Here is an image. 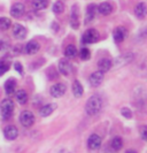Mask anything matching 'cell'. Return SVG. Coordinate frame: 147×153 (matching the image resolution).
<instances>
[{"mask_svg":"<svg viewBox=\"0 0 147 153\" xmlns=\"http://www.w3.org/2000/svg\"><path fill=\"white\" fill-rule=\"evenodd\" d=\"M98 39H99V32L95 30V29H89V30H86L84 32L82 42L84 44H93Z\"/></svg>","mask_w":147,"mask_h":153,"instance_id":"3957f363","label":"cell"},{"mask_svg":"<svg viewBox=\"0 0 147 153\" xmlns=\"http://www.w3.org/2000/svg\"><path fill=\"white\" fill-rule=\"evenodd\" d=\"M24 12H25V7L22 2H15L10 8V15L13 17H17V19L23 16Z\"/></svg>","mask_w":147,"mask_h":153,"instance_id":"52a82bcc","label":"cell"},{"mask_svg":"<svg viewBox=\"0 0 147 153\" xmlns=\"http://www.w3.org/2000/svg\"><path fill=\"white\" fill-rule=\"evenodd\" d=\"M83 92H84L83 86L81 85L79 81L76 79V81L74 82V85H72V93H74V96H75L76 98H79V97L83 96Z\"/></svg>","mask_w":147,"mask_h":153,"instance_id":"7402d4cb","label":"cell"},{"mask_svg":"<svg viewBox=\"0 0 147 153\" xmlns=\"http://www.w3.org/2000/svg\"><path fill=\"white\" fill-rule=\"evenodd\" d=\"M121 113L123 115L124 117H126V119H130L132 116V113L131 111L129 109V108H122V111H121Z\"/></svg>","mask_w":147,"mask_h":153,"instance_id":"4dcf8cb0","label":"cell"},{"mask_svg":"<svg viewBox=\"0 0 147 153\" xmlns=\"http://www.w3.org/2000/svg\"><path fill=\"white\" fill-rule=\"evenodd\" d=\"M110 67H112V62L108 59H101L100 61L98 62V68H99V71H101V73L108 71Z\"/></svg>","mask_w":147,"mask_h":153,"instance_id":"44dd1931","label":"cell"},{"mask_svg":"<svg viewBox=\"0 0 147 153\" xmlns=\"http://www.w3.org/2000/svg\"><path fill=\"white\" fill-rule=\"evenodd\" d=\"M64 153H68V152H66V151H64Z\"/></svg>","mask_w":147,"mask_h":153,"instance_id":"8d00e7d4","label":"cell"},{"mask_svg":"<svg viewBox=\"0 0 147 153\" xmlns=\"http://www.w3.org/2000/svg\"><path fill=\"white\" fill-rule=\"evenodd\" d=\"M95 10H97V6L92 4V5H89V7L86 9V15H85V21L84 23L87 24V23H90L92 21L93 19H94V15H95Z\"/></svg>","mask_w":147,"mask_h":153,"instance_id":"2e32d148","label":"cell"},{"mask_svg":"<svg viewBox=\"0 0 147 153\" xmlns=\"http://www.w3.org/2000/svg\"><path fill=\"white\" fill-rule=\"evenodd\" d=\"M101 107H102V100H101V98L99 96L94 94L92 97H90L89 100L86 101V105H85L86 114L90 115V116H94V115H97L100 112Z\"/></svg>","mask_w":147,"mask_h":153,"instance_id":"6da1fadb","label":"cell"},{"mask_svg":"<svg viewBox=\"0 0 147 153\" xmlns=\"http://www.w3.org/2000/svg\"><path fill=\"white\" fill-rule=\"evenodd\" d=\"M70 24L74 29H78L79 27V12H78V6L74 5L71 7V14H70Z\"/></svg>","mask_w":147,"mask_h":153,"instance_id":"8992f818","label":"cell"},{"mask_svg":"<svg viewBox=\"0 0 147 153\" xmlns=\"http://www.w3.org/2000/svg\"><path fill=\"white\" fill-rule=\"evenodd\" d=\"M55 108H56V104H47V105H45V106H43V107L40 108L39 114L41 115L43 117L49 116L55 111Z\"/></svg>","mask_w":147,"mask_h":153,"instance_id":"5bb4252c","label":"cell"},{"mask_svg":"<svg viewBox=\"0 0 147 153\" xmlns=\"http://www.w3.org/2000/svg\"><path fill=\"white\" fill-rule=\"evenodd\" d=\"M102 81H103V73L101 71H95L90 76V84L94 88L99 86L102 83Z\"/></svg>","mask_w":147,"mask_h":153,"instance_id":"8fae6325","label":"cell"},{"mask_svg":"<svg viewBox=\"0 0 147 153\" xmlns=\"http://www.w3.org/2000/svg\"><path fill=\"white\" fill-rule=\"evenodd\" d=\"M132 60H133V53H131V52L130 53H124L115 59V65L116 66H124V65L131 62Z\"/></svg>","mask_w":147,"mask_h":153,"instance_id":"30bf717a","label":"cell"},{"mask_svg":"<svg viewBox=\"0 0 147 153\" xmlns=\"http://www.w3.org/2000/svg\"><path fill=\"white\" fill-rule=\"evenodd\" d=\"M52 28H53V31H58L59 30V24L56 22H53L52 23Z\"/></svg>","mask_w":147,"mask_h":153,"instance_id":"e575fe53","label":"cell"},{"mask_svg":"<svg viewBox=\"0 0 147 153\" xmlns=\"http://www.w3.org/2000/svg\"><path fill=\"white\" fill-rule=\"evenodd\" d=\"M146 131H147L146 127H143V128H141V138H143L144 140H146V139H147V134H146Z\"/></svg>","mask_w":147,"mask_h":153,"instance_id":"d6a6232c","label":"cell"},{"mask_svg":"<svg viewBox=\"0 0 147 153\" xmlns=\"http://www.w3.org/2000/svg\"><path fill=\"white\" fill-rule=\"evenodd\" d=\"M87 146L90 150H98L99 147L101 146V138L100 136L93 134L91 135L89 139H87Z\"/></svg>","mask_w":147,"mask_h":153,"instance_id":"ba28073f","label":"cell"},{"mask_svg":"<svg viewBox=\"0 0 147 153\" xmlns=\"http://www.w3.org/2000/svg\"><path fill=\"white\" fill-rule=\"evenodd\" d=\"M13 35H14V37H16V38L23 39L25 37V35H27V30H25V28H24L23 25L15 24L14 28H13Z\"/></svg>","mask_w":147,"mask_h":153,"instance_id":"9a60e30c","label":"cell"},{"mask_svg":"<svg viewBox=\"0 0 147 153\" xmlns=\"http://www.w3.org/2000/svg\"><path fill=\"white\" fill-rule=\"evenodd\" d=\"M13 112H14L13 101L9 99H5L0 105V115H1V117L4 120H7L13 115Z\"/></svg>","mask_w":147,"mask_h":153,"instance_id":"7a4b0ae2","label":"cell"},{"mask_svg":"<svg viewBox=\"0 0 147 153\" xmlns=\"http://www.w3.org/2000/svg\"><path fill=\"white\" fill-rule=\"evenodd\" d=\"M8 69H9V63H8V62H6V61L0 62V76H2Z\"/></svg>","mask_w":147,"mask_h":153,"instance_id":"f546056e","label":"cell"},{"mask_svg":"<svg viewBox=\"0 0 147 153\" xmlns=\"http://www.w3.org/2000/svg\"><path fill=\"white\" fill-rule=\"evenodd\" d=\"M64 54L67 58H75L77 54V50L74 45H68L64 50Z\"/></svg>","mask_w":147,"mask_h":153,"instance_id":"484cf974","label":"cell"},{"mask_svg":"<svg viewBox=\"0 0 147 153\" xmlns=\"http://www.w3.org/2000/svg\"><path fill=\"white\" fill-rule=\"evenodd\" d=\"M39 48H40V45L35 40H31L25 45V52L28 54H36L39 51Z\"/></svg>","mask_w":147,"mask_h":153,"instance_id":"e0dca14e","label":"cell"},{"mask_svg":"<svg viewBox=\"0 0 147 153\" xmlns=\"http://www.w3.org/2000/svg\"><path fill=\"white\" fill-rule=\"evenodd\" d=\"M16 99L17 101L21 104V105H24L27 101H28V94L24 90H18L16 92Z\"/></svg>","mask_w":147,"mask_h":153,"instance_id":"d4e9b609","label":"cell"},{"mask_svg":"<svg viewBox=\"0 0 147 153\" xmlns=\"http://www.w3.org/2000/svg\"><path fill=\"white\" fill-rule=\"evenodd\" d=\"M134 14L138 19H144L146 16V4L145 2H139L136 9H134Z\"/></svg>","mask_w":147,"mask_h":153,"instance_id":"d6986e66","label":"cell"},{"mask_svg":"<svg viewBox=\"0 0 147 153\" xmlns=\"http://www.w3.org/2000/svg\"><path fill=\"white\" fill-rule=\"evenodd\" d=\"M126 35H128V31H126V29L124 27H117L116 29L114 30V33H113L114 40L116 43L123 42L124 39H125V37H126Z\"/></svg>","mask_w":147,"mask_h":153,"instance_id":"9c48e42d","label":"cell"},{"mask_svg":"<svg viewBox=\"0 0 147 153\" xmlns=\"http://www.w3.org/2000/svg\"><path fill=\"white\" fill-rule=\"evenodd\" d=\"M20 122L23 127L29 128L35 123V115L32 114L30 111H24L20 116Z\"/></svg>","mask_w":147,"mask_h":153,"instance_id":"277c9868","label":"cell"},{"mask_svg":"<svg viewBox=\"0 0 147 153\" xmlns=\"http://www.w3.org/2000/svg\"><path fill=\"white\" fill-rule=\"evenodd\" d=\"M63 10H64V5L62 1H56L53 5V13L54 14H61Z\"/></svg>","mask_w":147,"mask_h":153,"instance_id":"83f0119b","label":"cell"},{"mask_svg":"<svg viewBox=\"0 0 147 153\" xmlns=\"http://www.w3.org/2000/svg\"><path fill=\"white\" fill-rule=\"evenodd\" d=\"M12 25V22L10 20L7 19V17H0V29L1 30H7L10 28Z\"/></svg>","mask_w":147,"mask_h":153,"instance_id":"4316f807","label":"cell"},{"mask_svg":"<svg viewBox=\"0 0 147 153\" xmlns=\"http://www.w3.org/2000/svg\"><path fill=\"white\" fill-rule=\"evenodd\" d=\"M122 146H123V140H122L121 137H114L112 139V142H110V149L113 151H115V152L120 151L122 149Z\"/></svg>","mask_w":147,"mask_h":153,"instance_id":"ffe728a7","label":"cell"},{"mask_svg":"<svg viewBox=\"0 0 147 153\" xmlns=\"http://www.w3.org/2000/svg\"><path fill=\"white\" fill-rule=\"evenodd\" d=\"M48 5V0H33L32 1V7L36 10H43Z\"/></svg>","mask_w":147,"mask_h":153,"instance_id":"603a6c76","label":"cell"},{"mask_svg":"<svg viewBox=\"0 0 147 153\" xmlns=\"http://www.w3.org/2000/svg\"><path fill=\"white\" fill-rule=\"evenodd\" d=\"M66 90H67V86L63 84V83H58V84H54L51 86L49 92H51V96L52 97L60 98V97H62L66 93Z\"/></svg>","mask_w":147,"mask_h":153,"instance_id":"5b68a950","label":"cell"},{"mask_svg":"<svg viewBox=\"0 0 147 153\" xmlns=\"http://www.w3.org/2000/svg\"><path fill=\"white\" fill-rule=\"evenodd\" d=\"M59 70L63 75H69L71 71V65L67 59H61L59 61Z\"/></svg>","mask_w":147,"mask_h":153,"instance_id":"4fadbf2b","label":"cell"},{"mask_svg":"<svg viewBox=\"0 0 147 153\" xmlns=\"http://www.w3.org/2000/svg\"><path fill=\"white\" fill-rule=\"evenodd\" d=\"M15 81L14 79H8L5 83V91L7 94H13L15 92Z\"/></svg>","mask_w":147,"mask_h":153,"instance_id":"cb8c5ba5","label":"cell"},{"mask_svg":"<svg viewBox=\"0 0 147 153\" xmlns=\"http://www.w3.org/2000/svg\"><path fill=\"white\" fill-rule=\"evenodd\" d=\"M100 153H115V151H113L112 149H108V147H105Z\"/></svg>","mask_w":147,"mask_h":153,"instance_id":"836d02e7","label":"cell"},{"mask_svg":"<svg viewBox=\"0 0 147 153\" xmlns=\"http://www.w3.org/2000/svg\"><path fill=\"white\" fill-rule=\"evenodd\" d=\"M4 135L9 140H14L18 135V130L16 129L15 126H7L4 130Z\"/></svg>","mask_w":147,"mask_h":153,"instance_id":"7c38bea8","label":"cell"},{"mask_svg":"<svg viewBox=\"0 0 147 153\" xmlns=\"http://www.w3.org/2000/svg\"><path fill=\"white\" fill-rule=\"evenodd\" d=\"M79 55H81V59H82V60H89L90 56H91V52H90V50H87V48H82Z\"/></svg>","mask_w":147,"mask_h":153,"instance_id":"f1b7e54d","label":"cell"},{"mask_svg":"<svg viewBox=\"0 0 147 153\" xmlns=\"http://www.w3.org/2000/svg\"><path fill=\"white\" fill-rule=\"evenodd\" d=\"M98 12L101 15H109L113 12V6L109 2H101L98 6Z\"/></svg>","mask_w":147,"mask_h":153,"instance_id":"ac0fdd59","label":"cell"},{"mask_svg":"<svg viewBox=\"0 0 147 153\" xmlns=\"http://www.w3.org/2000/svg\"><path fill=\"white\" fill-rule=\"evenodd\" d=\"M14 67H15L16 71H18L21 75L23 74V68H22V65H21V63H18V62H17V63H15V65H14Z\"/></svg>","mask_w":147,"mask_h":153,"instance_id":"1f68e13d","label":"cell"},{"mask_svg":"<svg viewBox=\"0 0 147 153\" xmlns=\"http://www.w3.org/2000/svg\"><path fill=\"white\" fill-rule=\"evenodd\" d=\"M125 153H136L134 151H132V150H129V151H126Z\"/></svg>","mask_w":147,"mask_h":153,"instance_id":"d590c367","label":"cell"}]
</instances>
